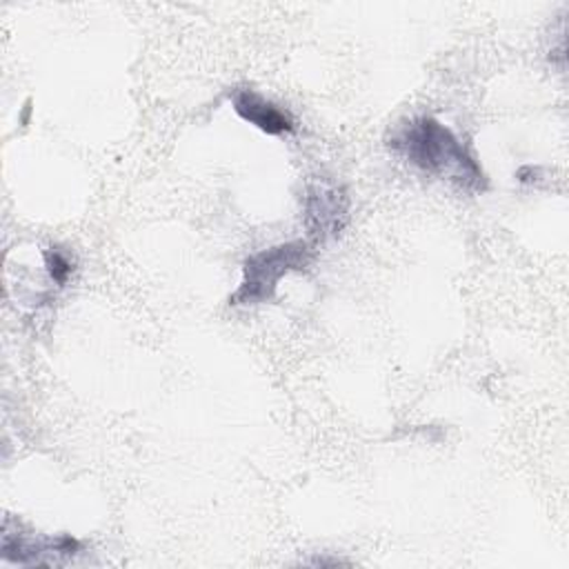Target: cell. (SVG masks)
I'll use <instances>...</instances> for the list:
<instances>
[{"label": "cell", "instance_id": "obj_5", "mask_svg": "<svg viewBox=\"0 0 569 569\" xmlns=\"http://www.w3.org/2000/svg\"><path fill=\"white\" fill-rule=\"evenodd\" d=\"M44 264H47V271L53 282H64L73 269L69 258L64 253H60L58 249H51L44 253Z\"/></svg>", "mask_w": 569, "mask_h": 569}, {"label": "cell", "instance_id": "obj_4", "mask_svg": "<svg viewBox=\"0 0 569 569\" xmlns=\"http://www.w3.org/2000/svg\"><path fill=\"white\" fill-rule=\"evenodd\" d=\"M233 109L242 120L251 122L264 133L280 136L293 129L291 118L282 109H278L273 102L264 100L260 93L251 89H240L233 93Z\"/></svg>", "mask_w": 569, "mask_h": 569}, {"label": "cell", "instance_id": "obj_3", "mask_svg": "<svg viewBox=\"0 0 569 569\" xmlns=\"http://www.w3.org/2000/svg\"><path fill=\"white\" fill-rule=\"evenodd\" d=\"M347 196L336 184L316 182L307 189L305 213L311 238L325 240L340 233L347 222Z\"/></svg>", "mask_w": 569, "mask_h": 569}, {"label": "cell", "instance_id": "obj_1", "mask_svg": "<svg viewBox=\"0 0 569 569\" xmlns=\"http://www.w3.org/2000/svg\"><path fill=\"white\" fill-rule=\"evenodd\" d=\"M391 149L422 171L456 182L467 191H482L487 178L462 142L436 118H416L391 136Z\"/></svg>", "mask_w": 569, "mask_h": 569}, {"label": "cell", "instance_id": "obj_2", "mask_svg": "<svg viewBox=\"0 0 569 569\" xmlns=\"http://www.w3.org/2000/svg\"><path fill=\"white\" fill-rule=\"evenodd\" d=\"M311 260V247L302 240L262 249L244 260V278L231 296L233 305H256L273 298L278 280L289 271H300Z\"/></svg>", "mask_w": 569, "mask_h": 569}]
</instances>
